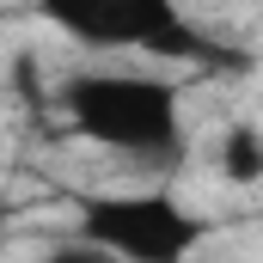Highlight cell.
<instances>
[{"instance_id":"obj_1","label":"cell","mask_w":263,"mask_h":263,"mask_svg":"<svg viewBox=\"0 0 263 263\" xmlns=\"http://www.w3.org/2000/svg\"><path fill=\"white\" fill-rule=\"evenodd\" d=\"M62 117L110 153L165 159L178 147V86L153 73H80L62 86Z\"/></svg>"},{"instance_id":"obj_3","label":"cell","mask_w":263,"mask_h":263,"mask_svg":"<svg viewBox=\"0 0 263 263\" xmlns=\"http://www.w3.org/2000/svg\"><path fill=\"white\" fill-rule=\"evenodd\" d=\"M80 239L129 263H178L196 251L202 227L159 190H129V196H92L80 202Z\"/></svg>"},{"instance_id":"obj_2","label":"cell","mask_w":263,"mask_h":263,"mask_svg":"<svg viewBox=\"0 0 263 263\" xmlns=\"http://www.w3.org/2000/svg\"><path fill=\"white\" fill-rule=\"evenodd\" d=\"M43 18L86 49H141L159 62H227L178 0H37Z\"/></svg>"},{"instance_id":"obj_4","label":"cell","mask_w":263,"mask_h":263,"mask_svg":"<svg viewBox=\"0 0 263 263\" xmlns=\"http://www.w3.org/2000/svg\"><path fill=\"white\" fill-rule=\"evenodd\" d=\"M220 178H233V184H257L263 178V129H251V123L227 129V141H220Z\"/></svg>"}]
</instances>
